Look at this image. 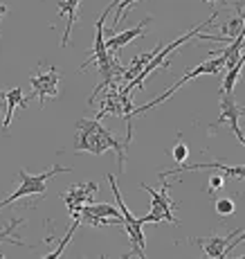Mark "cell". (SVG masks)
Listing matches in <instances>:
<instances>
[{
  "mask_svg": "<svg viewBox=\"0 0 245 259\" xmlns=\"http://www.w3.org/2000/svg\"><path fill=\"white\" fill-rule=\"evenodd\" d=\"M126 147L128 142H119L108 128L102 126L99 119H79L77 122V136H74L72 151H86L92 156H104L106 151L115 149L117 151V160H119V171H124L126 165Z\"/></svg>",
  "mask_w": 245,
  "mask_h": 259,
  "instance_id": "cell-1",
  "label": "cell"
},
{
  "mask_svg": "<svg viewBox=\"0 0 245 259\" xmlns=\"http://www.w3.org/2000/svg\"><path fill=\"white\" fill-rule=\"evenodd\" d=\"M63 171H70V167H61V165H54L52 169H47V171L43 174H27L25 169H18V178H21V185L14 194H9L7 198H3L0 201V210L7 205H12L14 201H18V198H25V196H45V189H47V183L52 181L54 176H59V174Z\"/></svg>",
  "mask_w": 245,
  "mask_h": 259,
  "instance_id": "cell-2",
  "label": "cell"
},
{
  "mask_svg": "<svg viewBox=\"0 0 245 259\" xmlns=\"http://www.w3.org/2000/svg\"><path fill=\"white\" fill-rule=\"evenodd\" d=\"M216 16H218V12H214L212 16H209V18H207V21H205V23H201V25H198V27H193V29H189L187 34H182V36H178V38H176V41H173V43H169V46H160V48H158V52H156V54H153V57H151V61H149L146 66H144L142 70H139V74H137V77L128 81V86H131L133 91H135V88H142V83H144V81H146V79H149V74H151L153 70H158V68L162 66L164 61H167V57H169V54H171V52H176V50H178L180 46H184V43H187V41H191V38L196 36V34L201 32V29L209 27V25H212L214 21H216Z\"/></svg>",
  "mask_w": 245,
  "mask_h": 259,
  "instance_id": "cell-3",
  "label": "cell"
},
{
  "mask_svg": "<svg viewBox=\"0 0 245 259\" xmlns=\"http://www.w3.org/2000/svg\"><path fill=\"white\" fill-rule=\"evenodd\" d=\"M223 63H225V59L221 57V54H214L209 61H205V63H201V66H196V68H191L189 72H184L182 77L178 79L176 83H173L169 91H164L160 97H156L153 102H149V104H144V106H139V108H133L131 111V119L135 117V115H139V113H146V111H151V108H156V106H160L162 102H167V99H171L173 95H176L180 88L184 86V83L189 81V79H193V77H201V74H221V70H223Z\"/></svg>",
  "mask_w": 245,
  "mask_h": 259,
  "instance_id": "cell-4",
  "label": "cell"
},
{
  "mask_svg": "<svg viewBox=\"0 0 245 259\" xmlns=\"http://www.w3.org/2000/svg\"><path fill=\"white\" fill-rule=\"evenodd\" d=\"M162 181V187L160 189H151L146 185V183H139V187L144 189V192L151 194V212L144 214L142 223H162V221H169L173 223V226H178V219L173 217V212L178 210V205L171 201V196H169V181L167 178H160Z\"/></svg>",
  "mask_w": 245,
  "mask_h": 259,
  "instance_id": "cell-5",
  "label": "cell"
},
{
  "mask_svg": "<svg viewBox=\"0 0 245 259\" xmlns=\"http://www.w3.org/2000/svg\"><path fill=\"white\" fill-rule=\"evenodd\" d=\"M243 239H245L243 228H236V230H232L227 237H223V235H212V237H205V239H191V243L201 248V250H203L207 257H212V259H223V257H227L229 252H232L234 248L238 246V243H243Z\"/></svg>",
  "mask_w": 245,
  "mask_h": 259,
  "instance_id": "cell-6",
  "label": "cell"
},
{
  "mask_svg": "<svg viewBox=\"0 0 245 259\" xmlns=\"http://www.w3.org/2000/svg\"><path fill=\"white\" fill-rule=\"evenodd\" d=\"M59 83H61V74L54 66L45 68L43 66L38 68L36 74H32V79H29V86H32V95L29 97H25V102H29L32 97H38V102H41V108L45 106V102H47L50 97H57L59 95Z\"/></svg>",
  "mask_w": 245,
  "mask_h": 259,
  "instance_id": "cell-7",
  "label": "cell"
},
{
  "mask_svg": "<svg viewBox=\"0 0 245 259\" xmlns=\"http://www.w3.org/2000/svg\"><path fill=\"white\" fill-rule=\"evenodd\" d=\"M218 106H221V115H218V119H214V122L207 126V133H209V136H214V133H218V128H221L223 124H227V126L236 133L238 142H241V147H243V144H245V136H243L241 126H238V117L243 115V106H238L236 99L232 97V93H229V95H221V104H218Z\"/></svg>",
  "mask_w": 245,
  "mask_h": 259,
  "instance_id": "cell-8",
  "label": "cell"
},
{
  "mask_svg": "<svg viewBox=\"0 0 245 259\" xmlns=\"http://www.w3.org/2000/svg\"><path fill=\"white\" fill-rule=\"evenodd\" d=\"M99 189V183L90 181V183H79V185H72L68 189L66 194H63V203L68 205L70 210V217H79V212H81L83 205H88V203L94 201V194H97Z\"/></svg>",
  "mask_w": 245,
  "mask_h": 259,
  "instance_id": "cell-9",
  "label": "cell"
},
{
  "mask_svg": "<svg viewBox=\"0 0 245 259\" xmlns=\"http://www.w3.org/2000/svg\"><path fill=\"white\" fill-rule=\"evenodd\" d=\"M193 169H218L225 178H234V181H243V174H245L243 165H223V162H218V160H214V162H193V165H189V162L184 160V162H180V167H176V169L160 171V178L176 176V174H182V171H193Z\"/></svg>",
  "mask_w": 245,
  "mask_h": 259,
  "instance_id": "cell-10",
  "label": "cell"
},
{
  "mask_svg": "<svg viewBox=\"0 0 245 259\" xmlns=\"http://www.w3.org/2000/svg\"><path fill=\"white\" fill-rule=\"evenodd\" d=\"M149 23H151V16L144 18V21L139 23L137 27H131V29H126V32L113 34L111 38H104V43H106V50H108V52H113V54H115V52H119L122 48H126L131 41H135V38H142L144 34H146L144 29H146V25H149Z\"/></svg>",
  "mask_w": 245,
  "mask_h": 259,
  "instance_id": "cell-11",
  "label": "cell"
},
{
  "mask_svg": "<svg viewBox=\"0 0 245 259\" xmlns=\"http://www.w3.org/2000/svg\"><path fill=\"white\" fill-rule=\"evenodd\" d=\"M79 5L81 0H57V16H68V25H66V34H63L61 48L68 46L70 41V32H72V25L79 18Z\"/></svg>",
  "mask_w": 245,
  "mask_h": 259,
  "instance_id": "cell-12",
  "label": "cell"
},
{
  "mask_svg": "<svg viewBox=\"0 0 245 259\" xmlns=\"http://www.w3.org/2000/svg\"><path fill=\"white\" fill-rule=\"evenodd\" d=\"M162 46V43H158L156 48L151 50V52H142V54H137V57H133L131 59V63H128V68H124V74H122V83H128L131 79H135L139 74V70H142L144 66H146L149 61H151V57L158 52V48Z\"/></svg>",
  "mask_w": 245,
  "mask_h": 259,
  "instance_id": "cell-13",
  "label": "cell"
},
{
  "mask_svg": "<svg viewBox=\"0 0 245 259\" xmlns=\"http://www.w3.org/2000/svg\"><path fill=\"white\" fill-rule=\"evenodd\" d=\"M0 97H3V102H5V122H3V126H5V131H7L9 124H12L14 108L21 106V102H23V91L16 86V88H12L9 93H0Z\"/></svg>",
  "mask_w": 245,
  "mask_h": 259,
  "instance_id": "cell-14",
  "label": "cell"
},
{
  "mask_svg": "<svg viewBox=\"0 0 245 259\" xmlns=\"http://www.w3.org/2000/svg\"><path fill=\"white\" fill-rule=\"evenodd\" d=\"M79 214H92V217H111V219H117V221L124 223V217L119 214V210L115 205H108V203H88V205L81 207V212Z\"/></svg>",
  "mask_w": 245,
  "mask_h": 259,
  "instance_id": "cell-15",
  "label": "cell"
},
{
  "mask_svg": "<svg viewBox=\"0 0 245 259\" xmlns=\"http://www.w3.org/2000/svg\"><path fill=\"white\" fill-rule=\"evenodd\" d=\"M241 66H243V57L238 59L232 68H227V72H225V77H223V88H221V93H218V95H229L234 91L236 79H238V74H241Z\"/></svg>",
  "mask_w": 245,
  "mask_h": 259,
  "instance_id": "cell-16",
  "label": "cell"
},
{
  "mask_svg": "<svg viewBox=\"0 0 245 259\" xmlns=\"http://www.w3.org/2000/svg\"><path fill=\"white\" fill-rule=\"evenodd\" d=\"M79 226H81V221H79V217H74V219H72V226H70V228H68V232H66V237L61 239V243H59V248H57V250H54V252H50L47 259H57V257H61V255H63V250H66V246L70 243V239H72L74 230H77Z\"/></svg>",
  "mask_w": 245,
  "mask_h": 259,
  "instance_id": "cell-17",
  "label": "cell"
},
{
  "mask_svg": "<svg viewBox=\"0 0 245 259\" xmlns=\"http://www.w3.org/2000/svg\"><path fill=\"white\" fill-rule=\"evenodd\" d=\"M214 210H216V214H221V217H232V214L236 212V203L227 196L216 198V201H214Z\"/></svg>",
  "mask_w": 245,
  "mask_h": 259,
  "instance_id": "cell-18",
  "label": "cell"
},
{
  "mask_svg": "<svg viewBox=\"0 0 245 259\" xmlns=\"http://www.w3.org/2000/svg\"><path fill=\"white\" fill-rule=\"evenodd\" d=\"M171 156H173V160H176V162H184L189 158V147L182 142V136H178L176 147L171 149Z\"/></svg>",
  "mask_w": 245,
  "mask_h": 259,
  "instance_id": "cell-19",
  "label": "cell"
},
{
  "mask_svg": "<svg viewBox=\"0 0 245 259\" xmlns=\"http://www.w3.org/2000/svg\"><path fill=\"white\" fill-rule=\"evenodd\" d=\"M225 187V176L218 174V176H209V183H207V192L209 194H216V192H223Z\"/></svg>",
  "mask_w": 245,
  "mask_h": 259,
  "instance_id": "cell-20",
  "label": "cell"
},
{
  "mask_svg": "<svg viewBox=\"0 0 245 259\" xmlns=\"http://www.w3.org/2000/svg\"><path fill=\"white\" fill-rule=\"evenodd\" d=\"M5 14H9V9H7V7H5V5H0V18H3V16H5Z\"/></svg>",
  "mask_w": 245,
  "mask_h": 259,
  "instance_id": "cell-21",
  "label": "cell"
},
{
  "mask_svg": "<svg viewBox=\"0 0 245 259\" xmlns=\"http://www.w3.org/2000/svg\"><path fill=\"white\" fill-rule=\"evenodd\" d=\"M203 3H216V0H203Z\"/></svg>",
  "mask_w": 245,
  "mask_h": 259,
  "instance_id": "cell-22",
  "label": "cell"
},
{
  "mask_svg": "<svg viewBox=\"0 0 245 259\" xmlns=\"http://www.w3.org/2000/svg\"><path fill=\"white\" fill-rule=\"evenodd\" d=\"M0 106H5V102H3V97H0Z\"/></svg>",
  "mask_w": 245,
  "mask_h": 259,
  "instance_id": "cell-23",
  "label": "cell"
}]
</instances>
